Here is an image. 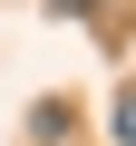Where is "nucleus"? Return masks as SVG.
<instances>
[{"mask_svg": "<svg viewBox=\"0 0 136 146\" xmlns=\"http://www.w3.org/2000/svg\"><path fill=\"white\" fill-rule=\"evenodd\" d=\"M29 136H49V146H58V136H68V98H49V107H29Z\"/></svg>", "mask_w": 136, "mask_h": 146, "instance_id": "f257e3e1", "label": "nucleus"}, {"mask_svg": "<svg viewBox=\"0 0 136 146\" xmlns=\"http://www.w3.org/2000/svg\"><path fill=\"white\" fill-rule=\"evenodd\" d=\"M49 10H58V20H88V10H97V0H49Z\"/></svg>", "mask_w": 136, "mask_h": 146, "instance_id": "7ed1b4c3", "label": "nucleus"}, {"mask_svg": "<svg viewBox=\"0 0 136 146\" xmlns=\"http://www.w3.org/2000/svg\"><path fill=\"white\" fill-rule=\"evenodd\" d=\"M117 146H136V88L117 98Z\"/></svg>", "mask_w": 136, "mask_h": 146, "instance_id": "f03ea898", "label": "nucleus"}]
</instances>
